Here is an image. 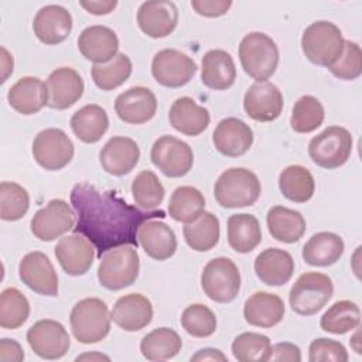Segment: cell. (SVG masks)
I'll list each match as a JSON object with an SVG mask.
<instances>
[{
	"mask_svg": "<svg viewBox=\"0 0 362 362\" xmlns=\"http://www.w3.org/2000/svg\"><path fill=\"white\" fill-rule=\"evenodd\" d=\"M71 204L78 215L75 233L83 235L98 250V257L113 247L139 246L137 233L148 219H163L164 211H146L127 204L113 191H99L90 184H76Z\"/></svg>",
	"mask_w": 362,
	"mask_h": 362,
	"instance_id": "cell-1",
	"label": "cell"
},
{
	"mask_svg": "<svg viewBox=\"0 0 362 362\" xmlns=\"http://www.w3.org/2000/svg\"><path fill=\"white\" fill-rule=\"evenodd\" d=\"M215 148L226 157H240L253 144V130L238 117L222 119L212 133Z\"/></svg>",
	"mask_w": 362,
	"mask_h": 362,
	"instance_id": "cell-22",
	"label": "cell"
},
{
	"mask_svg": "<svg viewBox=\"0 0 362 362\" xmlns=\"http://www.w3.org/2000/svg\"><path fill=\"white\" fill-rule=\"evenodd\" d=\"M284 303L273 293L256 291L243 305V317L249 325L259 328H272L284 317Z\"/></svg>",
	"mask_w": 362,
	"mask_h": 362,
	"instance_id": "cell-28",
	"label": "cell"
},
{
	"mask_svg": "<svg viewBox=\"0 0 362 362\" xmlns=\"http://www.w3.org/2000/svg\"><path fill=\"white\" fill-rule=\"evenodd\" d=\"M151 163L167 177L187 175L194 164L192 148L182 140L164 134L158 137L150 151Z\"/></svg>",
	"mask_w": 362,
	"mask_h": 362,
	"instance_id": "cell-11",
	"label": "cell"
},
{
	"mask_svg": "<svg viewBox=\"0 0 362 362\" xmlns=\"http://www.w3.org/2000/svg\"><path fill=\"white\" fill-rule=\"evenodd\" d=\"M79 6L93 16H106L117 6L116 0H81Z\"/></svg>",
	"mask_w": 362,
	"mask_h": 362,
	"instance_id": "cell-53",
	"label": "cell"
},
{
	"mask_svg": "<svg viewBox=\"0 0 362 362\" xmlns=\"http://www.w3.org/2000/svg\"><path fill=\"white\" fill-rule=\"evenodd\" d=\"M137 24L147 37L164 38L178 24V8L168 0L144 1L137 11Z\"/></svg>",
	"mask_w": 362,
	"mask_h": 362,
	"instance_id": "cell-18",
	"label": "cell"
},
{
	"mask_svg": "<svg viewBox=\"0 0 362 362\" xmlns=\"http://www.w3.org/2000/svg\"><path fill=\"white\" fill-rule=\"evenodd\" d=\"M201 287L212 301L230 303L240 290V272L229 257H215L204 266Z\"/></svg>",
	"mask_w": 362,
	"mask_h": 362,
	"instance_id": "cell-9",
	"label": "cell"
},
{
	"mask_svg": "<svg viewBox=\"0 0 362 362\" xmlns=\"http://www.w3.org/2000/svg\"><path fill=\"white\" fill-rule=\"evenodd\" d=\"M191 7L197 14L204 17H221L225 16L232 7V1L229 0H192Z\"/></svg>",
	"mask_w": 362,
	"mask_h": 362,
	"instance_id": "cell-50",
	"label": "cell"
},
{
	"mask_svg": "<svg viewBox=\"0 0 362 362\" xmlns=\"http://www.w3.org/2000/svg\"><path fill=\"white\" fill-rule=\"evenodd\" d=\"M78 49L93 64H106L119 52V38L106 25H89L78 37Z\"/></svg>",
	"mask_w": 362,
	"mask_h": 362,
	"instance_id": "cell-25",
	"label": "cell"
},
{
	"mask_svg": "<svg viewBox=\"0 0 362 362\" xmlns=\"http://www.w3.org/2000/svg\"><path fill=\"white\" fill-rule=\"evenodd\" d=\"M54 249L59 266L69 276H82L93 264L95 246L81 233L61 238Z\"/></svg>",
	"mask_w": 362,
	"mask_h": 362,
	"instance_id": "cell-19",
	"label": "cell"
},
{
	"mask_svg": "<svg viewBox=\"0 0 362 362\" xmlns=\"http://www.w3.org/2000/svg\"><path fill=\"white\" fill-rule=\"evenodd\" d=\"M30 317V303L16 287L4 288L0 294V327L4 329L20 328Z\"/></svg>",
	"mask_w": 362,
	"mask_h": 362,
	"instance_id": "cell-42",
	"label": "cell"
},
{
	"mask_svg": "<svg viewBox=\"0 0 362 362\" xmlns=\"http://www.w3.org/2000/svg\"><path fill=\"white\" fill-rule=\"evenodd\" d=\"M24 359V351L21 345L10 338L0 341V361L1 362H21Z\"/></svg>",
	"mask_w": 362,
	"mask_h": 362,
	"instance_id": "cell-52",
	"label": "cell"
},
{
	"mask_svg": "<svg viewBox=\"0 0 362 362\" xmlns=\"http://www.w3.org/2000/svg\"><path fill=\"white\" fill-rule=\"evenodd\" d=\"M30 208V195L27 189L11 181L0 184V218L3 221H18Z\"/></svg>",
	"mask_w": 362,
	"mask_h": 362,
	"instance_id": "cell-46",
	"label": "cell"
},
{
	"mask_svg": "<svg viewBox=\"0 0 362 362\" xmlns=\"http://www.w3.org/2000/svg\"><path fill=\"white\" fill-rule=\"evenodd\" d=\"M239 59L243 71L250 78H253L256 82H264L277 69V44L264 33H249L239 44Z\"/></svg>",
	"mask_w": 362,
	"mask_h": 362,
	"instance_id": "cell-3",
	"label": "cell"
},
{
	"mask_svg": "<svg viewBox=\"0 0 362 362\" xmlns=\"http://www.w3.org/2000/svg\"><path fill=\"white\" fill-rule=\"evenodd\" d=\"M270 349L269 337L259 332H242L232 342V355L239 362L269 361Z\"/></svg>",
	"mask_w": 362,
	"mask_h": 362,
	"instance_id": "cell-45",
	"label": "cell"
},
{
	"mask_svg": "<svg viewBox=\"0 0 362 362\" xmlns=\"http://www.w3.org/2000/svg\"><path fill=\"white\" fill-rule=\"evenodd\" d=\"M140 270L137 250L132 245H123L105 252L98 267V280L102 287L117 291L132 286Z\"/></svg>",
	"mask_w": 362,
	"mask_h": 362,
	"instance_id": "cell-6",
	"label": "cell"
},
{
	"mask_svg": "<svg viewBox=\"0 0 362 362\" xmlns=\"http://www.w3.org/2000/svg\"><path fill=\"white\" fill-rule=\"evenodd\" d=\"M348 358V351L339 341L329 338H317L310 344L308 359L311 362H346Z\"/></svg>",
	"mask_w": 362,
	"mask_h": 362,
	"instance_id": "cell-49",
	"label": "cell"
},
{
	"mask_svg": "<svg viewBox=\"0 0 362 362\" xmlns=\"http://www.w3.org/2000/svg\"><path fill=\"white\" fill-rule=\"evenodd\" d=\"M283 95L280 89L272 82L252 83L243 98V109L246 115L262 123L276 120L283 110Z\"/></svg>",
	"mask_w": 362,
	"mask_h": 362,
	"instance_id": "cell-16",
	"label": "cell"
},
{
	"mask_svg": "<svg viewBox=\"0 0 362 362\" xmlns=\"http://www.w3.org/2000/svg\"><path fill=\"white\" fill-rule=\"evenodd\" d=\"M182 233L187 245L192 250L208 252L219 242V219L212 212L204 211L194 221L185 223Z\"/></svg>",
	"mask_w": 362,
	"mask_h": 362,
	"instance_id": "cell-36",
	"label": "cell"
},
{
	"mask_svg": "<svg viewBox=\"0 0 362 362\" xmlns=\"http://www.w3.org/2000/svg\"><path fill=\"white\" fill-rule=\"evenodd\" d=\"M344 37L338 25L320 20L311 23L301 35V49L305 58L321 66H331L344 51Z\"/></svg>",
	"mask_w": 362,
	"mask_h": 362,
	"instance_id": "cell-5",
	"label": "cell"
},
{
	"mask_svg": "<svg viewBox=\"0 0 362 362\" xmlns=\"http://www.w3.org/2000/svg\"><path fill=\"white\" fill-rule=\"evenodd\" d=\"M33 30L42 44H61L72 31V16L59 4L44 6L34 16Z\"/></svg>",
	"mask_w": 362,
	"mask_h": 362,
	"instance_id": "cell-21",
	"label": "cell"
},
{
	"mask_svg": "<svg viewBox=\"0 0 362 362\" xmlns=\"http://www.w3.org/2000/svg\"><path fill=\"white\" fill-rule=\"evenodd\" d=\"M137 239L146 255L158 262L170 259L177 250L174 230L158 219L146 221L139 229Z\"/></svg>",
	"mask_w": 362,
	"mask_h": 362,
	"instance_id": "cell-26",
	"label": "cell"
},
{
	"mask_svg": "<svg viewBox=\"0 0 362 362\" xmlns=\"http://www.w3.org/2000/svg\"><path fill=\"white\" fill-rule=\"evenodd\" d=\"M75 225V214L64 199H51L44 208L38 209L30 223L31 233L42 240L51 242L71 230Z\"/></svg>",
	"mask_w": 362,
	"mask_h": 362,
	"instance_id": "cell-14",
	"label": "cell"
},
{
	"mask_svg": "<svg viewBox=\"0 0 362 362\" xmlns=\"http://www.w3.org/2000/svg\"><path fill=\"white\" fill-rule=\"evenodd\" d=\"M133 64L124 52H119L106 64H95L90 69L95 85L102 90H113L123 85L132 75Z\"/></svg>",
	"mask_w": 362,
	"mask_h": 362,
	"instance_id": "cell-41",
	"label": "cell"
},
{
	"mask_svg": "<svg viewBox=\"0 0 362 362\" xmlns=\"http://www.w3.org/2000/svg\"><path fill=\"white\" fill-rule=\"evenodd\" d=\"M8 105L20 115L38 113L48 106V88L40 78L23 76L7 92Z\"/></svg>",
	"mask_w": 362,
	"mask_h": 362,
	"instance_id": "cell-27",
	"label": "cell"
},
{
	"mask_svg": "<svg viewBox=\"0 0 362 362\" xmlns=\"http://www.w3.org/2000/svg\"><path fill=\"white\" fill-rule=\"evenodd\" d=\"M110 321L107 304L98 297L79 300L69 315L72 334L81 344H96L105 339L110 331Z\"/></svg>",
	"mask_w": 362,
	"mask_h": 362,
	"instance_id": "cell-4",
	"label": "cell"
},
{
	"mask_svg": "<svg viewBox=\"0 0 362 362\" xmlns=\"http://www.w3.org/2000/svg\"><path fill=\"white\" fill-rule=\"evenodd\" d=\"M140 148L137 143L124 136H115L106 141L99 153L102 168L115 177L129 174L139 163Z\"/></svg>",
	"mask_w": 362,
	"mask_h": 362,
	"instance_id": "cell-24",
	"label": "cell"
},
{
	"mask_svg": "<svg viewBox=\"0 0 362 362\" xmlns=\"http://www.w3.org/2000/svg\"><path fill=\"white\" fill-rule=\"evenodd\" d=\"M170 124L185 136H198L209 124L211 116L208 109L199 106L192 98L181 96L173 102L168 112Z\"/></svg>",
	"mask_w": 362,
	"mask_h": 362,
	"instance_id": "cell-30",
	"label": "cell"
},
{
	"mask_svg": "<svg viewBox=\"0 0 362 362\" xmlns=\"http://www.w3.org/2000/svg\"><path fill=\"white\" fill-rule=\"evenodd\" d=\"M109 117L106 110L95 103L85 105L71 117V129L82 143H96L107 132Z\"/></svg>",
	"mask_w": 362,
	"mask_h": 362,
	"instance_id": "cell-34",
	"label": "cell"
},
{
	"mask_svg": "<svg viewBox=\"0 0 362 362\" xmlns=\"http://www.w3.org/2000/svg\"><path fill=\"white\" fill-rule=\"evenodd\" d=\"M181 346L182 341L180 335L171 328L161 327L143 337L140 352L147 361H165L177 356Z\"/></svg>",
	"mask_w": 362,
	"mask_h": 362,
	"instance_id": "cell-38",
	"label": "cell"
},
{
	"mask_svg": "<svg viewBox=\"0 0 362 362\" xmlns=\"http://www.w3.org/2000/svg\"><path fill=\"white\" fill-rule=\"evenodd\" d=\"M352 143V134L345 127L329 126L311 139L308 156L318 167L334 170L348 161Z\"/></svg>",
	"mask_w": 362,
	"mask_h": 362,
	"instance_id": "cell-8",
	"label": "cell"
},
{
	"mask_svg": "<svg viewBox=\"0 0 362 362\" xmlns=\"http://www.w3.org/2000/svg\"><path fill=\"white\" fill-rule=\"evenodd\" d=\"M361 310L356 303L351 300H341L334 303L321 317L320 327L329 334L342 335L359 327Z\"/></svg>",
	"mask_w": 362,
	"mask_h": 362,
	"instance_id": "cell-39",
	"label": "cell"
},
{
	"mask_svg": "<svg viewBox=\"0 0 362 362\" xmlns=\"http://www.w3.org/2000/svg\"><path fill=\"white\" fill-rule=\"evenodd\" d=\"M132 195L141 209L154 211L163 202L165 189L153 171L143 170L133 178Z\"/></svg>",
	"mask_w": 362,
	"mask_h": 362,
	"instance_id": "cell-44",
	"label": "cell"
},
{
	"mask_svg": "<svg viewBox=\"0 0 362 362\" xmlns=\"http://www.w3.org/2000/svg\"><path fill=\"white\" fill-rule=\"evenodd\" d=\"M329 72L342 81H354L362 74V51L361 47L351 41H344V51L341 57L328 66Z\"/></svg>",
	"mask_w": 362,
	"mask_h": 362,
	"instance_id": "cell-48",
	"label": "cell"
},
{
	"mask_svg": "<svg viewBox=\"0 0 362 362\" xmlns=\"http://www.w3.org/2000/svg\"><path fill=\"white\" fill-rule=\"evenodd\" d=\"M324 117L321 102L315 96L304 95L293 106L290 126L296 133H311L322 124Z\"/></svg>",
	"mask_w": 362,
	"mask_h": 362,
	"instance_id": "cell-43",
	"label": "cell"
},
{
	"mask_svg": "<svg viewBox=\"0 0 362 362\" xmlns=\"http://www.w3.org/2000/svg\"><path fill=\"white\" fill-rule=\"evenodd\" d=\"M191 361H199V362H205V361H212V362H226L228 358L226 355L219 351V349H215V348H204V349H199L195 355L191 356Z\"/></svg>",
	"mask_w": 362,
	"mask_h": 362,
	"instance_id": "cell-54",
	"label": "cell"
},
{
	"mask_svg": "<svg viewBox=\"0 0 362 362\" xmlns=\"http://www.w3.org/2000/svg\"><path fill=\"white\" fill-rule=\"evenodd\" d=\"M182 328L195 338L211 337L216 331V317L205 304L188 305L181 314Z\"/></svg>",
	"mask_w": 362,
	"mask_h": 362,
	"instance_id": "cell-47",
	"label": "cell"
},
{
	"mask_svg": "<svg viewBox=\"0 0 362 362\" xmlns=\"http://www.w3.org/2000/svg\"><path fill=\"white\" fill-rule=\"evenodd\" d=\"M262 242L257 218L250 214H235L228 218V243L238 253H249Z\"/></svg>",
	"mask_w": 362,
	"mask_h": 362,
	"instance_id": "cell-35",
	"label": "cell"
},
{
	"mask_svg": "<svg viewBox=\"0 0 362 362\" xmlns=\"http://www.w3.org/2000/svg\"><path fill=\"white\" fill-rule=\"evenodd\" d=\"M74 143L68 134L55 127L41 130L33 141V157L40 167L58 171L74 158Z\"/></svg>",
	"mask_w": 362,
	"mask_h": 362,
	"instance_id": "cell-10",
	"label": "cell"
},
{
	"mask_svg": "<svg viewBox=\"0 0 362 362\" xmlns=\"http://www.w3.org/2000/svg\"><path fill=\"white\" fill-rule=\"evenodd\" d=\"M197 68L191 57L173 48L158 51L151 61L153 78L165 88H181L187 85L195 75Z\"/></svg>",
	"mask_w": 362,
	"mask_h": 362,
	"instance_id": "cell-12",
	"label": "cell"
},
{
	"mask_svg": "<svg viewBox=\"0 0 362 362\" xmlns=\"http://www.w3.org/2000/svg\"><path fill=\"white\" fill-rule=\"evenodd\" d=\"M269 361H288V362H300L301 351L296 344L291 342H277L272 345Z\"/></svg>",
	"mask_w": 362,
	"mask_h": 362,
	"instance_id": "cell-51",
	"label": "cell"
},
{
	"mask_svg": "<svg viewBox=\"0 0 362 362\" xmlns=\"http://www.w3.org/2000/svg\"><path fill=\"white\" fill-rule=\"evenodd\" d=\"M358 341H359V332L356 331V332H355V335L351 338V341H349V342H351V345H352L354 351H355L356 354H361V346L358 345Z\"/></svg>",
	"mask_w": 362,
	"mask_h": 362,
	"instance_id": "cell-57",
	"label": "cell"
},
{
	"mask_svg": "<svg viewBox=\"0 0 362 362\" xmlns=\"http://www.w3.org/2000/svg\"><path fill=\"white\" fill-rule=\"evenodd\" d=\"M48 106L64 110L75 105L83 95L85 83L78 71L71 66H61L52 71L47 79Z\"/></svg>",
	"mask_w": 362,
	"mask_h": 362,
	"instance_id": "cell-20",
	"label": "cell"
},
{
	"mask_svg": "<svg viewBox=\"0 0 362 362\" xmlns=\"http://www.w3.org/2000/svg\"><path fill=\"white\" fill-rule=\"evenodd\" d=\"M279 188L288 201L303 204L313 198L315 191L314 177L308 168L293 164L286 167L279 175Z\"/></svg>",
	"mask_w": 362,
	"mask_h": 362,
	"instance_id": "cell-37",
	"label": "cell"
},
{
	"mask_svg": "<svg viewBox=\"0 0 362 362\" xmlns=\"http://www.w3.org/2000/svg\"><path fill=\"white\" fill-rule=\"evenodd\" d=\"M266 222L272 238L283 243L298 242L307 229L305 219L298 211L281 205L272 206L267 211Z\"/></svg>",
	"mask_w": 362,
	"mask_h": 362,
	"instance_id": "cell-33",
	"label": "cell"
},
{
	"mask_svg": "<svg viewBox=\"0 0 362 362\" xmlns=\"http://www.w3.org/2000/svg\"><path fill=\"white\" fill-rule=\"evenodd\" d=\"M27 342L30 348L42 359H59L69 346L71 339L65 327L55 320H40L27 331Z\"/></svg>",
	"mask_w": 362,
	"mask_h": 362,
	"instance_id": "cell-13",
	"label": "cell"
},
{
	"mask_svg": "<svg viewBox=\"0 0 362 362\" xmlns=\"http://www.w3.org/2000/svg\"><path fill=\"white\" fill-rule=\"evenodd\" d=\"M236 66L225 49H209L201 61V81L212 90H225L235 83Z\"/></svg>",
	"mask_w": 362,
	"mask_h": 362,
	"instance_id": "cell-31",
	"label": "cell"
},
{
	"mask_svg": "<svg viewBox=\"0 0 362 362\" xmlns=\"http://www.w3.org/2000/svg\"><path fill=\"white\" fill-rule=\"evenodd\" d=\"M205 209L202 192L191 185H182L174 189L168 202V214L177 222L188 223L199 216Z\"/></svg>",
	"mask_w": 362,
	"mask_h": 362,
	"instance_id": "cell-40",
	"label": "cell"
},
{
	"mask_svg": "<svg viewBox=\"0 0 362 362\" xmlns=\"http://www.w3.org/2000/svg\"><path fill=\"white\" fill-rule=\"evenodd\" d=\"M334 294L332 280L318 272L301 274L290 288L288 303L300 315H314L321 311Z\"/></svg>",
	"mask_w": 362,
	"mask_h": 362,
	"instance_id": "cell-7",
	"label": "cell"
},
{
	"mask_svg": "<svg viewBox=\"0 0 362 362\" xmlns=\"http://www.w3.org/2000/svg\"><path fill=\"white\" fill-rule=\"evenodd\" d=\"M255 272L266 286H283L294 273V260L287 250L269 247L256 256Z\"/></svg>",
	"mask_w": 362,
	"mask_h": 362,
	"instance_id": "cell-29",
	"label": "cell"
},
{
	"mask_svg": "<svg viewBox=\"0 0 362 362\" xmlns=\"http://www.w3.org/2000/svg\"><path fill=\"white\" fill-rule=\"evenodd\" d=\"M18 276L34 293L47 297L58 296V276L45 253L38 250L27 253L20 260Z\"/></svg>",
	"mask_w": 362,
	"mask_h": 362,
	"instance_id": "cell-15",
	"label": "cell"
},
{
	"mask_svg": "<svg viewBox=\"0 0 362 362\" xmlns=\"http://www.w3.org/2000/svg\"><path fill=\"white\" fill-rule=\"evenodd\" d=\"M110 318L123 331H140L153 320L151 301L140 293L122 296L115 303L110 311Z\"/></svg>",
	"mask_w": 362,
	"mask_h": 362,
	"instance_id": "cell-23",
	"label": "cell"
},
{
	"mask_svg": "<svg viewBox=\"0 0 362 362\" xmlns=\"http://www.w3.org/2000/svg\"><path fill=\"white\" fill-rule=\"evenodd\" d=\"M1 71H3V75H1V82H6L8 75L13 72V66H14V61H13V55H10V52L1 47Z\"/></svg>",
	"mask_w": 362,
	"mask_h": 362,
	"instance_id": "cell-55",
	"label": "cell"
},
{
	"mask_svg": "<svg viewBox=\"0 0 362 362\" xmlns=\"http://www.w3.org/2000/svg\"><path fill=\"white\" fill-rule=\"evenodd\" d=\"M75 361H110V358L107 355H103V354H99V352H86V354H82L79 356H76Z\"/></svg>",
	"mask_w": 362,
	"mask_h": 362,
	"instance_id": "cell-56",
	"label": "cell"
},
{
	"mask_svg": "<svg viewBox=\"0 0 362 362\" xmlns=\"http://www.w3.org/2000/svg\"><path fill=\"white\" fill-rule=\"evenodd\" d=\"M262 194V185L257 175L242 167H233L223 171L215 182L214 195L223 208H243L253 205Z\"/></svg>",
	"mask_w": 362,
	"mask_h": 362,
	"instance_id": "cell-2",
	"label": "cell"
},
{
	"mask_svg": "<svg viewBox=\"0 0 362 362\" xmlns=\"http://www.w3.org/2000/svg\"><path fill=\"white\" fill-rule=\"evenodd\" d=\"M117 117L129 124H143L151 120L157 112V98L146 86H132L117 95L115 100Z\"/></svg>",
	"mask_w": 362,
	"mask_h": 362,
	"instance_id": "cell-17",
	"label": "cell"
},
{
	"mask_svg": "<svg viewBox=\"0 0 362 362\" xmlns=\"http://www.w3.org/2000/svg\"><path fill=\"white\" fill-rule=\"evenodd\" d=\"M344 249L345 245L339 235L332 232H318L305 242L301 256L310 266L328 267L339 260Z\"/></svg>",
	"mask_w": 362,
	"mask_h": 362,
	"instance_id": "cell-32",
	"label": "cell"
}]
</instances>
